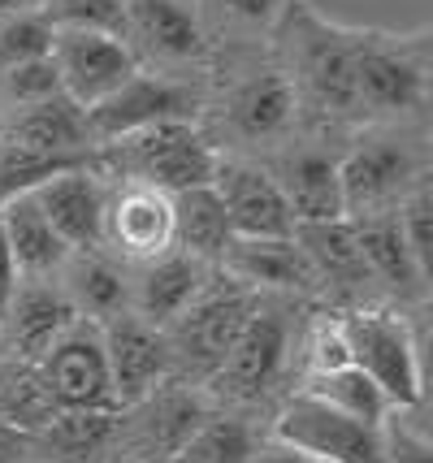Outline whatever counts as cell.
<instances>
[{
	"label": "cell",
	"instance_id": "cell-1",
	"mask_svg": "<svg viewBox=\"0 0 433 463\" xmlns=\"http://www.w3.org/2000/svg\"><path fill=\"white\" fill-rule=\"evenodd\" d=\"M299 100L287 70L278 65L265 43H230L212 48L204 70V104H200V135L217 156H248L265 161L282 143L299 135Z\"/></svg>",
	"mask_w": 433,
	"mask_h": 463
},
{
	"label": "cell",
	"instance_id": "cell-2",
	"mask_svg": "<svg viewBox=\"0 0 433 463\" xmlns=\"http://www.w3.org/2000/svg\"><path fill=\"white\" fill-rule=\"evenodd\" d=\"M355 35L360 26L325 18L312 0H290L268 35L278 65L287 70L299 118H312L316 130L355 121Z\"/></svg>",
	"mask_w": 433,
	"mask_h": 463
},
{
	"label": "cell",
	"instance_id": "cell-3",
	"mask_svg": "<svg viewBox=\"0 0 433 463\" xmlns=\"http://www.w3.org/2000/svg\"><path fill=\"white\" fill-rule=\"evenodd\" d=\"M425 178H429V156L420 126H364L338 156L343 217L347 222L394 217L399 203L412 195V186Z\"/></svg>",
	"mask_w": 433,
	"mask_h": 463
},
{
	"label": "cell",
	"instance_id": "cell-4",
	"mask_svg": "<svg viewBox=\"0 0 433 463\" xmlns=\"http://www.w3.org/2000/svg\"><path fill=\"white\" fill-rule=\"evenodd\" d=\"M429 31L355 35V113L369 126H420L429 109Z\"/></svg>",
	"mask_w": 433,
	"mask_h": 463
},
{
	"label": "cell",
	"instance_id": "cell-5",
	"mask_svg": "<svg viewBox=\"0 0 433 463\" xmlns=\"http://www.w3.org/2000/svg\"><path fill=\"white\" fill-rule=\"evenodd\" d=\"M217 147L200 135L195 121H161L126 139L91 147V169L108 182H144L165 195L208 186L217 174Z\"/></svg>",
	"mask_w": 433,
	"mask_h": 463
},
{
	"label": "cell",
	"instance_id": "cell-6",
	"mask_svg": "<svg viewBox=\"0 0 433 463\" xmlns=\"http://www.w3.org/2000/svg\"><path fill=\"white\" fill-rule=\"evenodd\" d=\"M122 40L135 65L152 74L204 79L208 57H212L191 0H126Z\"/></svg>",
	"mask_w": 433,
	"mask_h": 463
},
{
	"label": "cell",
	"instance_id": "cell-7",
	"mask_svg": "<svg viewBox=\"0 0 433 463\" xmlns=\"http://www.w3.org/2000/svg\"><path fill=\"white\" fill-rule=\"evenodd\" d=\"M200 104H204V79L135 70L108 100L87 109L83 118L91 143L100 147V143L126 139L135 130L161 126V121H200Z\"/></svg>",
	"mask_w": 433,
	"mask_h": 463
},
{
	"label": "cell",
	"instance_id": "cell-8",
	"mask_svg": "<svg viewBox=\"0 0 433 463\" xmlns=\"http://www.w3.org/2000/svg\"><path fill=\"white\" fill-rule=\"evenodd\" d=\"M256 303H260L256 290H248V286L234 282V278H226V286H204L191 299V307L165 329L174 364L183 373H191V377L212 382V373L221 368L226 351L234 346L239 329L248 325Z\"/></svg>",
	"mask_w": 433,
	"mask_h": 463
},
{
	"label": "cell",
	"instance_id": "cell-9",
	"mask_svg": "<svg viewBox=\"0 0 433 463\" xmlns=\"http://www.w3.org/2000/svg\"><path fill=\"white\" fill-rule=\"evenodd\" d=\"M351 364L369 377L391 407L420 403V351L412 329L391 312H351L347 321Z\"/></svg>",
	"mask_w": 433,
	"mask_h": 463
},
{
	"label": "cell",
	"instance_id": "cell-10",
	"mask_svg": "<svg viewBox=\"0 0 433 463\" xmlns=\"http://www.w3.org/2000/svg\"><path fill=\"white\" fill-rule=\"evenodd\" d=\"M338 156L330 152L325 130L316 135H295L282 143L273 156H265V169L273 174L282 200H287L295 225H316V222H338L343 217V182H338Z\"/></svg>",
	"mask_w": 433,
	"mask_h": 463
},
{
	"label": "cell",
	"instance_id": "cell-11",
	"mask_svg": "<svg viewBox=\"0 0 433 463\" xmlns=\"http://www.w3.org/2000/svg\"><path fill=\"white\" fill-rule=\"evenodd\" d=\"M273 442L321 463H386L381 459V429L351 420L304 390L282 407V416L273 424Z\"/></svg>",
	"mask_w": 433,
	"mask_h": 463
},
{
	"label": "cell",
	"instance_id": "cell-12",
	"mask_svg": "<svg viewBox=\"0 0 433 463\" xmlns=\"http://www.w3.org/2000/svg\"><path fill=\"white\" fill-rule=\"evenodd\" d=\"M43 385L61 411H118L113 403V377H108V355L96 321H79L65 329L57 343L48 346L40 364Z\"/></svg>",
	"mask_w": 433,
	"mask_h": 463
},
{
	"label": "cell",
	"instance_id": "cell-13",
	"mask_svg": "<svg viewBox=\"0 0 433 463\" xmlns=\"http://www.w3.org/2000/svg\"><path fill=\"white\" fill-rule=\"evenodd\" d=\"M104 251L126 264H147L174 251V195L144 182H108Z\"/></svg>",
	"mask_w": 433,
	"mask_h": 463
},
{
	"label": "cell",
	"instance_id": "cell-14",
	"mask_svg": "<svg viewBox=\"0 0 433 463\" xmlns=\"http://www.w3.org/2000/svg\"><path fill=\"white\" fill-rule=\"evenodd\" d=\"M287 351H290L287 312L256 303L248 325L239 329L234 346L226 351L221 368L212 373V385H217L226 399H239V403L265 399L268 390H273V382L282 377V368H287Z\"/></svg>",
	"mask_w": 433,
	"mask_h": 463
},
{
	"label": "cell",
	"instance_id": "cell-15",
	"mask_svg": "<svg viewBox=\"0 0 433 463\" xmlns=\"http://www.w3.org/2000/svg\"><path fill=\"white\" fill-rule=\"evenodd\" d=\"M52 65L61 79V96L74 100L79 109H96L108 100L139 65L130 57L126 40L104 35V31H57L52 35Z\"/></svg>",
	"mask_w": 433,
	"mask_h": 463
},
{
	"label": "cell",
	"instance_id": "cell-16",
	"mask_svg": "<svg viewBox=\"0 0 433 463\" xmlns=\"http://www.w3.org/2000/svg\"><path fill=\"white\" fill-rule=\"evenodd\" d=\"M104 355H108V377H113V403L135 407L152 390H161L174 373L165 329L139 321L135 312H118L100 325Z\"/></svg>",
	"mask_w": 433,
	"mask_h": 463
},
{
	"label": "cell",
	"instance_id": "cell-17",
	"mask_svg": "<svg viewBox=\"0 0 433 463\" xmlns=\"http://www.w3.org/2000/svg\"><path fill=\"white\" fill-rule=\"evenodd\" d=\"M212 191L226 208L234 239H295V217L278 191V182L260 161L221 156L212 174Z\"/></svg>",
	"mask_w": 433,
	"mask_h": 463
},
{
	"label": "cell",
	"instance_id": "cell-18",
	"mask_svg": "<svg viewBox=\"0 0 433 463\" xmlns=\"http://www.w3.org/2000/svg\"><path fill=\"white\" fill-rule=\"evenodd\" d=\"M35 203L48 217V225L61 234L70 251H104V200H108V182L87 165H74L65 174H52L40 182Z\"/></svg>",
	"mask_w": 433,
	"mask_h": 463
},
{
	"label": "cell",
	"instance_id": "cell-19",
	"mask_svg": "<svg viewBox=\"0 0 433 463\" xmlns=\"http://www.w3.org/2000/svg\"><path fill=\"white\" fill-rule=\"evenodd\" d=\"M74 321H79V312L65 299L61 286L22 282L9 312L0 317V355L9 364H40L48 346Z\"/></svg>",
	"mask_w": 433,
	"mask_h": 463
},
{
	"label": "cell",
	"instance_id": "cell-20",
	"mask_svg": "<svg viewBox=\"0 0 433 463\" xmlns=\"http://www.w3.org/2000/svg\"><path fill=\"white\" fill-rule=\"evenodd\" d=\"M0 143L31 152V156H43V161H87L91 147H96L87 135L83 109L65 96L5 113L0 118Z\"/></svg>",
	"mask_w": 433,
	"mask_h": 463
},
{
	"label": "cell",
	"instance_id": "cell-21",
	"mask_svg": "<svg viewBox=\"0 0 433 463\" xmlns=\"http://www.w3.org/2000/svg\"><path fill=\"white\" fill-rule=\"evenodd\" d=\"M204 286H208V264H200L195 256L174 247L165 256L139 264V273L130 278V312L139 321L156 325V329H169Z\"/></svg>",
	"mask_w": 433,
	"mask_h": 463
},
{
	"label": "cell",
	"instance_id": "cell-22",
	"mask_svg": "<svg viewBox=\"0 0 433 463\" xmlns=\"http://www.w3.org/2000/svg\"><path fill=\"white\" fill-rule=\"evenodd\" d=\"M208 407L195 390H178V385H161L152 390L144 403H135V450L156 463H174V455L186 446V438L204 424Z\"/></svg>",
	"mask_w": 433,
	"mask_h": 463
},
{
	"label": "cell",
	"instance_id": "cell-23",
	"mask_svg": "<svg viewBox=\"0 0 433 463\" xmlns=\"http://www.w3.org/2000/svg\"><path fill=\"white\" fill-rule=\"evenodd\" d=\"M217 264L226 269V278L243 282L248 290H260V286L308 290L316 286V273L295 239H230Z\"/></svg>",
	"mask_w": 433,
	"mask_h": 463
},
{
	"label": "cell",
	"instance_id": "cell-24",
	"mask_svg": "<svg viewBox=\"0 0 433 463\" xmlns=\"http://www.w3.org/2000/svg\"><path fill=\"white\" fill-rule=\"evenodd\" d=\"M0 230H5V242H9V251H14V260L22 269V282H48L52 273H61L70 247L48 225V217L40 213L31 191L9 195L0 203Z\"/></svg>",
	"mask_w": 433,
	"mask_h": 463
},
{
	"label": "cell",
	"instance_id": "cell-25",
	"mask_svg": "<svg viewBox=\"0 0 433 463\" xmlns=\"http://www.w3.org/2000/svg\"><path fill=\"white\" fill-rule=\"evenodd\" d=\"M61 290L83 321L104 325L118 312H130V278L104 251H70L61 264Z\"/></svg>",
	"mask_w": 433,
	"mask_h": 463
},
{
	"label": "cell",
	"instance_id": "cell-26",
	"mask_svg": "<svg viewBox=\"0 0 433 463\" xmlns=\"http://www.w3.org/2000/svg\"><path fill=\"white\" fill-rule=\"evenodd\" d=\"M230 239L234 234H230L226 208L217 200L212 182L174 195V247L178 251L195 256L200 264H217L221 251L230 247Z\"/></svg>",
	"mask_w": 433,
	"mask_h": 463
},
{
	"label": "cell",
	"instance_id": "cell-27",
	"mask_svg": "<svg viewBox=\"0 0 433 463\" xmlns=\"http://www.w3.org/2000/svg\"><path fill=\"white\" fill-rule=\"evenodd\" d=\"M355 225V242H360V256L369 278L386 282L394 295H420L425 273L416 256L408 251V239L399 230V213L394 217H369V222H351Z\"/></svg>",
	"mask_w": 433,
	"mask_h": 463
},
{
	"label": "cell",
	"instance_id": "cell-28",
	"mask_svg": "<svg viewBox=\"0 0 433 463\" xmlns=\"http://www.w3.org/2000/svg\"><path fill=\"white\" fill-rule=\"evenodd\" d=\"M290 0H191L208 48L265 43Z\"/></svg>",
	"mask_w": 433,
	"mask_h": 463
},
{
	"label": "cell",
	"instance_id": "cell-29",
	"mask_svg": "<svg viewBox=\"0 0 433 463\" xmlns=\"http://www.w3.org/2000/svg\"><path fill=\"white\" fill-rule=\"evenodd\" d=\"M295 242L308 256L316 282H338V286H360L369 278L360 242H355V225L347 217L338 222H316V225H295Z\"/></svg>",
	"mask_w": 433,
	"mask_h": 463
},
{
	"label": "cell",
	"instance_id": "cell-30",
	"mask_svg": "<svg viewBox=\"0 0 433 463\" xmlns=\"http://www.w3.org/2000/svg\"><path fill=\"white\" fill-rule=\"evenodd\" d=\"M304 394L321 399L325 407L343 411V416H351V420L372 424V429H386V416L394 411V407L386 403V394H381L355 364L338 368V373H325V377H308Z\"/></svg>",
	"mask_w": 433,
	"mask_h": 463
},
{
	"label": "cell",
	"instance_id": "cell-31",
	"mask_svg": "<svg viewBox=\"0 0 433 463\" xmlns=\"http://www.w3.org/2000/svg\"><path fill=\"white\" fill-rule=\"evenodd\" d=\"M57 411L61 407L52 399V390L43 385L35 364H9L5 368V377H0V420L14 424L26 438H35Z\"/></svg>",
	"mask_w": 433,
	"mask_h": 463
},
{
	"label": "cell",
	"instance_id": "cell-32",
	"mask_svg": "<svg viewBox=\"0 0 433 463\" xmlns=\"http://www.w3.org/2000/svg\"><path fill=\"white\" fill-rule=\"evenodd\" d=\"M256 433L239 416H204V424L186 438L174 463H251Z\"/></svg>",
	"mask_w": 433,
	"mask_h": 463
},
{
	"label": "cell",
	"instance_id": "cell-33",
	"mask_svg": "<svg viewBox=\"0 0 433 463\" xmlns=\"http://www.w3.org/2000/svg\"><path fill=\"white\" fill-rule=\"evenodd\" d=\"M52 35H57V31H52V22L43 18L40 9L0 18V74L14 70V65L43 61L52 52Z\"/></svg>",
	"mask_w": 433,
	"mask_h": 463
},
{
	"label": "cell",
	"instance_id": "cell-34",
	"mask_svg": "<svg viewBox=\"0 0 433 463\" xmlns=\"http://www.w3.org/2000/svg\"><path fill=\"white\" fill-rule=\"evenodd\" d=\"M113 429H118L113 411H57L40 433L61 455H91V450H100L113 438Z\"/></svg>",
	"mask_w": 433,
	"mask_h": 463
},
{
	"label": "cell",
	"instance_id": "cell-35",
	"mask_svg": "<svg viewBox=\"0 0 433 463\" xmlns=\"http://www.w3.org/2000/svg\"><path fill=\"white\" fill-rule=\"evenodd\" d=\"M40 14L52 31H104L118 40L126 31V0H43Z\"/></svg>",
	"mask_w": 433,
	"mask_h": 463
},
{
	"label": "cell",
	"instance_id": "cell-36",
	"mask_svg": "<svg viewBox=\"0 0 433 463\" xmlns=\"http://www.w3.org/2000/svg\"><path fill=\"white\" fill-rule=\"evenodd\" d=\"M61 96V79H57V65L52 57L31 61V65H14L0 74V118L5 113H18V109H31V104H43Z\"/></svg>",
	"mask_w": 433,
	"mask_h": 463
},
{
	"label": "cell",
	"instance_id": "cell-37",
	"mask_svg": "<svg viewBox=\"0 0 433 463\" xmlns=\"http://www.w3.org/2000/svg\"><path fill=\"white\" fill-rule=\"evenodd\" d=\"M399 230H403L408 251L416 256L420 273L429 278V269H433V191H429V178L416 182L412 195L399 203Z\"/></svg>",
	"mask_w": 433,
	"mask_h": 463
},
{
	"label": "cell",
	"instance_id": "cell-38",
	"mask_svg": "<svg viewBox=\"0 0 433 463\" xmlns=\"http://www.w3.org/2000/svg\"><path fill=\"white\" fill-rule=\"evenodd\" d=\"M304 360H308V377H325L351 364V346H347V325L343 321H312L308 343H304Z\"/></svg>",
	"mask_w": 433,
	"mask_h": 463
},
{
	"label": "cell",
	"instance_id": "cell-39",
	"mask_svg": "<svg viewBox=\"0 0 433 463\" xmlns=\"http://www.w3.org/2000/svg\"><path fill=\"white\" fill-rule=\"evenodd\" d=\"M381 459L386 463H433L429 438L416 433V429H394V433L381 429Z\"/></svg>",
	"mask_w": 433,
	"mask_h": 463
},
{
	"label": "cell",
	"instance_id": "cell-40",
	"mask_svg": "<svg viewBox=\"0 0 433 463\" xmlns=\"http://www.w3.org/2000/svg\"><path fill=\"white\" fill-rule=\"evenodd\" d=\"M18 286H22V269H18V260H14V251H9V242H5V230H0V317L9 312Z\"/></svg>",
	"mask_w": 433,
	"mask_h": 463
},
{
	"label": "cell",
	"instance_id": "cell-41",
	"mask_svg": "<svg viewBox=\"0 0 433 463\" xmlns=\"http://www.w3.org/2000/svg\"><path fill=\"white\" fill-rule=\"evenodd\" d=\"M26 450H31V438H26V433H18L14 424L0 420V463H18Z\"/></svg>",
	"mask_w": 433,
	"mask_h": 463
},
{
	"label": "cell",
	"instance_id": "cell-42",
	"mask_svg": "<svg viewBox=\"0 0 433 463\" xmlns=\"http://www.w3.org/2000/svg\"><path fill=\"white\" fill-rule=\"evenodd\" d=\"M251 463H316V459H308V455H299V450H290L282 442H268V446H256Z\"/></svg>",
	"mask_w": 433,
	"mask_h": 463
},
{
	"label": "cell",
	"instance_id": "cell-43",
	"mask_svg": "<svg viewBox=\"0 0 433 463\" xmlns=\"http://www.w3.org/2000/svg\"><path fill=\"white\" fill-rule=\"evenodd\" d=\"M43 9V0H0V18H14V14H31Z\"/></svg>",
	"mask_w": 433,
	"mask_h": 463
},
{
	"label": "cell",
	"instance_id": "cell-44",
	"mask_svg": "<svg viewBox=\"0 0 433 463\" xmlns=\"http://www.w3.org/2000/svg\"><path fill=\"white\" fill-rule=\"evenodd\" d=\"M316 463H321V459H316Z\"/></svg>",
	"mask_w": 433,
	"mask_h": 463
}]
</instances>
